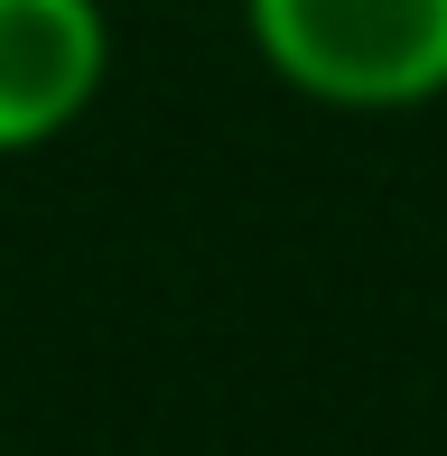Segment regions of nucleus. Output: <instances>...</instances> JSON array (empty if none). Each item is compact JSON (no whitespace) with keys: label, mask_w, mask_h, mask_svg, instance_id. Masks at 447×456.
<instances>
[{"label":"nucleus","mask_w":447,"mask_h":456,"mask_svg":"<svg viewBox=\"0 0 447 456\" xmlns=\"http://www.w3.org/2000/svg\"><path fill=\"white\" fill-rule=\"evenodd\" d=\"M242 37L317 112L392 121L447 102V0H242Z\"/></svg>","instance_id":"nucleus-1"},{"label":"nucleus","mask_w":447,"mask_h":456,"mask_svg":"<svg viewBox=\"0 0 447 456\" xmlns=\"http://www.w3.org/2000/svg\"><path fill=\"white\" fill-rule=\"evenodd\" d=\"M112 85L103 0H0V159L66 140Z\"/></svg>","instance_id":"nucleus-2"}]
</instances>
